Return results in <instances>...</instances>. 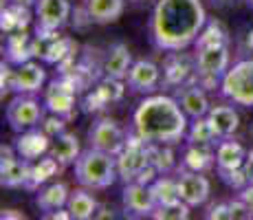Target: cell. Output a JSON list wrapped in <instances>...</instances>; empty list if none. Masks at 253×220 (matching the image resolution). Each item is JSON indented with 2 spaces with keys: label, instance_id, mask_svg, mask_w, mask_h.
<instances>
[{
  "label": "cell",
  "instance_id": "6da1fadb",
  "mask_svg": "<svg viewBox=\"0 0 253 220\" xmlns=\"http://www.w3.org/2000/svg\"><path fill=\"white\" fill-rule=\"evenodd\" d=\"M207 24L203 0H157L148 24L150 42L165 53H178L196 44Z\"/></svg>",
  "mask_w": 253,
  "mask_h": 220
},
{
  "label": "cell",
  "instance_id": "7a4b0ae2",
  "mask_svg": "<svg viewBox=\"0 0 253 220\" xmlns=\"http://www.w3.org/2000/svg\"><path fill=\"white\" fill-rule=\"evenodd\" d=\"M132 128L134 134L145 143L176 145L187 136L189 117L185 115L176 97L148 95L134 110Z\"/></svg>",
  "mask_w": 253,
  "mask_h": 220
},
{
  "label": "cell",
  "instance_id": "3957f363",
  "mask_svg": "<svg viewBox=\"0 0 253 220\" xmlns=\"http://www.w3.org/2000/svg\"><path fill=\"white\" fill-rule=\"evenodd\" d=\"M119 178V168H117V156L101 152V150L88 148L80 154L75 161V180L82 187L90 192L108 189Z\"/></svg>",
  "mask_w": 253,
  "mask_h": 220
},
{
  "label": "cell",
  "instance_id": "277c9868",
  "mask_svg": "<svg viewBox=\"0 0 253 220\" xmlns=\"http://www.w3.org/2000/svg\"><path fill=\"white\" fill-rule=\"evenodd\" d=\"M220 95L242 108H253V60L245 57L227 68L220 80Z\"/></svg>",
  "mask_w": 253,
  "mask_h": 220
},
{
  "label": "cell",
  "instance_id": "5b68a950",
  "mask_svg": "<svg viewBox=\"0 0 253 220\" xmlns=\"http://www.w3.org/2000/svg\"><path fill=\"white\" fill-rule=\"evenodd\" d=\"M231 66L229 44H207L196 46V60H194V73L198 84H216L220 86L222 75Z\"/></svg>",
  "mask_w": 253,
  "mask_h": 220
},
{
  "label": "cell",
  "instance_id": "8992f818",
  "mask_svg": "<svg viewBox=\"0 0 253 220\" xmlns=\"http://www.w3.org/2000/svg\"><path fill=\"white\" fill-rule=\"evenodd\" d=\"M44 108L46 106L38 99L36 95H24V92H16L11 101L4 108V119H7L9 128L13 132H27L31 128H38L44 119Z\"/></svg>",
  "mask_w": 253,
  "mask_h": 220
},
{
  "label": "cell",
  "instance_id": "52a82bcc",
  "mask_svg": "<svg viewBox=\"0 0 253 220\" xmlns=\"http://www.w3.org/2000/svg\"><path fill=\"white\" fill-rule=\"evenodd\" d=\"M126 145H128L126 130L121 128L115 119H110V117H99L97 121H92V126L88 130V148L119 156L124 152Z\"/></svg>",
  "mask_w": 253,
  "mask_h": 220
},
{
  "label": "cell",
  "instance_id": "ba28073f",
  "mask_svg": "<svg viewBox=\"0 0 253 220\" xmlns=\"http://www.w3.org/2000/svg\"><path fill=\"white\" fill-rule=\"evenodd\" d=\"M36 29L38 36H53L57 33L71 16L69 0H38L36 2Z\"/></svg>",
  "mask_w": 253,
  "mask_h": 220
},
{
  "label": "cell",
  "instance_id": "9c48e42d",
  "mask_svg": "<svg viewBox=\"0 0 253 220\" xmlns=\"http://www.w3.org/2000/svg\"><path fill=\"white\" fill-rule=\"evenodd\" d=\"M0 154H2V163H0V183H2V187H27L29 176H31V161L22 159L13 145H2Z\"/></svg>",
  "mask_w": 253,
  "mask_h": 220
},
{
  "label": "cell",
  "instance_id": "30bf717a",
  "mask_svg": "<svg viewBox=\"0 0 253 220\" xmlns=\"http://www.w3.org/2000/svg\"><path fill=\"white\" fill-rule=\"evenodd\" d=\"M150 163V145L145 141H141L134 134V141H128V145L124 148V152L117 156V168H119V176L130 183L143 172Z\"/></svg>",
  "mask_w": 253,
  "mask_h": 220
},
{
  "label": "cell",
  "instance_id": "8fae6325",
  "mask_svg": "<svg viewBox=\"0 0 253 220\" xmlns=\"http://www.w3.org/2000/svg\"><path fill=\"white\" fill-rule=\"evenodd\" d=\"M121 203L124 209L130 216H152V212L157 209V198H154L150 185L139 183V180H130L124 185L121 192Z\"/></svg>",
  "mask_w": 253,
  "mask_h": 220
},
{
  "label": "cell",
  "instance_id": "7c38bea8",
  "mask_svg": "<svg viewBox=\"0 0 253 220\" xmlns=\"http://www.w3.org/2000/svg\"><path fill=\"white\" fill-rule=\"evenodd\" d=\"M209 194H211V183H209L205 172L185 170L178 176V196L189 207H203L209 200Z\"/></svg>",
  "mask_w": 253,
  "mask_h": 220
},
{
  "label": "cell",
  "instance_id": "4fadbf2b",
  "mask_svg": "<svg viewBox=\"0 0 253 220\" xmlns=\"http://www.w3.org/2000/svg\"><path fill=\"white\" fill-rule=\"evenodd\" d=\"M46 82V71L40 62L27 60L22 64L13 68V80H11V90L24 92V95H38Z\"/></svg>",
  "mask_w": 253,
  "mask_h": 220
},
{
  "label": "cell",
  "instance_id": "5bb4252c",
  "mask_svg": "<svg viewBox=\"0 0 253 220\" xmlns=\"http://www.w3.org/2000/svg\"><path fill=\"white\" fill-rule=\"evenodd\" d=\"M161 82V68L154 64L152 60H137L132 62L126 84L132 92H152Z\"/></svg>",
  "mask_w": 253,
  "mask_h": 220
},
{
  "label": "cell",
  "instance_id": "9a60e30c",
  "mask_svg": "<svg viewBox=\"0 0 253 220\" xmlns=\"http://www.w3.org/2000/svg\"><path fill=\"white\" fill-rule=\"evenodd\" d=\"M13 148H16V152L22 156V159L27 161H38L42 159L44 154H48V148H51V136L46 134L44 130H27V132H20V136L16 139V143H13Z\"/></svg>",
  "mask_w": 253,
  "mask_h": 220
},
{
  "label": "cell",
  "instance_id": "2e32d148",
  "mask_svg": "<svg viewBox=\"0 0 253 220\" xmlns=\"http://www.w3.org/2000/svg\"><path fill=\"white\" fill-rule=\"evenodd\" d=\"M44 106L55 117H71L75 108V88L66 82H53L44 95Z\"/></svg>",
  "mask_w": 253,
  "mask_h": 220
},
{
  "label": "cell",
  "instance_id": "e0dca14e",
  "mask_svg": "<svg viewBox=\"0 0 253 220\" xmlns=\"http://www.w3.org/2000/svg\"><path fill=\"white\" fill-rule=\"evenodd\" d=\"M176 99L189 119H203V117H207L209 108H211L205 90H203V86L198 84V82L196 84H187V86L178 88Z\"/></svg>",
  "mask_w": 253,
  "mask_h": 220
},
{
  "label": "cell",
  "instance_id": "ac0fdd59",
  "mask_svg": "<svg viewBox=\"0 0 253 220\" xmlns=\"http://www.w3.org/2000/svg\"><path fill=\"white\" fill-rule=\"evenodd\" d=\"M130 66H132V55H130V48L126 44H113L106 53L104 62H101V73L104 77H110V80H126Z\"/></svg>",
  "mask_w": 253,
  "mask_h": 220
},
{
  "label": "cell",
  "instance_id": "d6986e66",
  "mask_svg": "<svg viewBox=\"0 0 253 220\" xmlns=\"http://www.w3.org/2000/svg\"><path fill=\"white\" fill-rule=\"evenodd\" d=\"M245 145L240 141H236L233 136H227V139H220L216 143V168L218 170H240L245 165L247 159Z\"/></svg>",
  "mask_w": 253,
  "mask_h": 220
},
{
  "label": "cell",
  "instance_id": "ffe728a7",
  "mask_svg": "<svg viewBox=\"0 0 253 220\" xmlns=\"http://www.w3.org/2000/svg\"><path fill=\"white\" fill-rule=\"evenodd\" d=\"M48 154L60 163V168H66V165H75V161L80 159L82 148H80V139H77L73 132H60L57 136L51 139V148H48Z\"/></svg>",
  "mask_w": 253,
  "mask_h": 220
},
{
  "label": "cell",
  "instance_id": "44dd1931",
  "mask_svg": "<svg viewBox=\"0 0 253 220\" xmlns=\"http://www.w3.org/2000/svg\"><path fill=\"white\" fill-rule=\"evenodd\" d=\"M207 121L218 139L233 136V132L240 128V115L231 106H211L207 112Z\"/></svg>",
  "mask_w": 253,
  "mask_h": 220
},
{
  "label": "cell",
  "instance_id": "7402d4cb",
  "mask_svg": "<svg viewBox=\"0 0 253 220\" xmlns=\"http://www.w3.org/2000/svg\"><path fill=\"white\" fill-rule=\"evenodd\" d=\"M126 0H86V16L92 24H113L124 16Z\"/></svg>",
  "mask_w": 253,
  "mask_h": 220
},
{
  "label": "cell",
  "instance_id": "603a6c76",
  "mask_svg": "<svg viewBox=\"0 0 253 220\" xmlns=\"http://www.w3.org/2000/svg\"><path fill=\"white\" fill-rule=\"evenodd\" d=\"M69 196H71V189H69L66 183H51V185H46L44 189L38 192L36 205L40 207V212H44V216H46V214L60 212L62 207H66Z\"/></svg>",
  "mask_w": 253,
  "mask_h": 220
},
{
  "label": "cell",
  "instance_id": "cb8c5ba5",
  "mask_svg": "<svg viewBox=\"0 0 253 220\" xmlns=\"http://www.w3.org/2000/svg\"><path fill=\"white\" fill-rule=\"evenodd\" d=\"M97 209H99V203L95 200V196L90 194V189L82 187L71 192L69 203H66V212L71 214V218L75 220H90L97 216Z\"/></svg>",
  "mask_w": 253,
  "mask_h": 220
},
{
  "label": "cell",
  "instance_id": "d4e9b609",
  "mask_svg": "<svg viewBox=\"0 0 253 220\" xmlns=\"http://www.w3.org/2000/svg\"><path fill=\"white\" fill-rule=\"evenodd\" d=\"M213 145H196L189 143L183 154L181 168L183 170H194V172H207L213 163H216V150Z\"/></svg>",
  "mask_w": 253,
  "mask_h": 220
},
{
  "label": "cell",
  "instance_id": "484cf974",
  "mask_svg": "<svg viewBox=\"0 0 253 220\" xmlns=\"http://www.w3.org/2000/svg\"><path fill=\"white\" fill-rule=\"evenodd\" d=\"M57 168H60V163H57V161L53 159L51 154L42 156V159H38V161H33V163H31V176H29L27 189H38L42 183H46L51 176H55Z\"/></svg>",
  "mask_w": 253,
  "mask_h": 220
},
{
  "label": "cell",
  "instance_id": "4316f807",
  "mask_svg": "<svg viewBox=\"0 0 253 220\" xmlns=\"http://www.w3.org/2000/svg\"><path fill=\"white\" fill-rule=\"evenodd\" d=\"M157 205H165V203H174V200H181L178 196V178H169L168 174L157 176V178L150 183Z\"/></svg>",
  "mask_w": 253,
  "mask_h": 220
},
{
  "label": "cell",
  "instance_id": "83f0119b",
  "mask_svg": "<svg viewBox=\"0 0 253 220\" xmlns=\"http://www.w3.org/2000/svg\"><path fill=\"white\" fill-rule=\"evenodd\" d=\"M150 145V163L159 170V174H169L176 168V156L172 145L165 143H148Z\"/></svg>",
  "mask_w": 253,
  "mask_h": 220
},
{
  "label": "cell",
  "instance_id": "f1b7e54d",
  "mask_svg": "<svg viewBox=\"0 0 253 220\" xmlns=\"http://www.w3.org/2000/svg\"><path fill=\"white\" fill-rule=\"evenodd\" d=\"M185 139H187V143H196V145H216L218 141H220L216 136V132L211 130V126H209L207 117H203V119H192Z\"/></svg>",
  "mask_w": 253,
  "mask_h": 220
},
{
  "label": "cell",
  "instance_id": "f546056e",
  "mask_svg": "<svg viewBox=\"0 0 253 220\" xmlns=\"http://www.w3.org/2000/svg\"><path fill=\"white\" fill-rule=\"evenodd\" d=\"M189 205L183 200H174V203H165V205H157V209L152 212L150 218L157 220H185L189 218Z\"/></svg>",
  "mask_w": 253,
  "mask_h": 220
},
{
  "label": "cell",
  "instance_id": "4dcf8cb0",
  "mask_svg": "<svg viewBox=\"0 0 253 220\" xmlns=\"http://www.w3.org/2000/svg\"><path fill=\"white\" fill-rule=\"evenodd\" d=\"M207 44H229V38H227L225 29L213 20H207L205 29H203V33L198 36L194 46H207Z\"/></svg>",
  "mask_w": 253,
  "mask_h": 220
},
{
  "label": "cell",
  "instance_id": "1f68e13d",
  "mask_svg": "<svg viewBox=\"0 0 253 220\" xmlns=\"http://www.w3.org/2000/svg\"><path fill=\"white\" fill-rule=\"evenodd\" d=\"M218 174H220V178L225 180L229 187L233 189H238L240 192L242 187H247L249 185V180H247V176H245V170H218Z\"/></svg>",
  "mask_w": 253,
  "mask_h": 220
},
{
  "label": "cell",
  "instance_id": "d6a6232c",
  "mask_svg": "<svg viewBox=\"0 0 253 220\" xmlns=\"http://www.w3.org/2000/svg\"><path fill=\"white\" fill-rule=\"evenodd\" d=\"M249 218H253L251 209L247 207L240 198L231 200V203H229V220H249Z\"/></svg>",
  "mask_w": 253,
  "mask_h": 220
},
{
  "label": "cell",
  "instance_id": "836d02e7",
  "mask_svg": "<svg viewBox=\"0 0 253 220\" xmlns=\"http://www.w3.org/2000/svg\"><path fill=\"white\" fill-rule=\"evenodd\" d=\"M238 198H240L242 203H245L247 207L251 209V214H253V185H247V187H242L240 194H238Z\"/></svg>",
  "mask_w": 253,
  "mask_h": 220
},
{
  "label": "cell",
  "instance_id": "e575fe53",
  "mask_svg": "<svg viewBox=\"0 0 253 220\" xmlns=\"http://www.w3.org/2000/svg\"><path fill=\"white\" fill-rule=\"evenodd\" d=\"M242 170H245V176H247V180H249V185H253V150L247 152V159H245Z\"/></svg>",
  "mask_w": 253,
  "mask_h": 220
},
{
  "label": "cell",
  "instance_id": "d590c367",
  "mask_svg": "<svg viewBox=\"0 0 253 220\" xmlns=\"http://www.w3.org/2000/svg\"><path fill=\"white\" fill-rule=\"evenodd\" d=\"M38 0H9V4H18V7H36Z\"/></svg>",
  "mask_w": 253,
  "mask_h": 220
},
{
  "label": "cell",
  "instance_id": "8d00e7d4",
  "mask_svg": "<svg viewBox=\"0 0 253 220\" xmlns=\"http://www.w3.org/2000/svg\"><path fill=\"white\" fill-rule=\"evenodd\" d=\"M249 4H251V7H253V0H249Z\"/></svg>",
  "mask_w": 253,
  "mask_h": 220
}]
</instances>
